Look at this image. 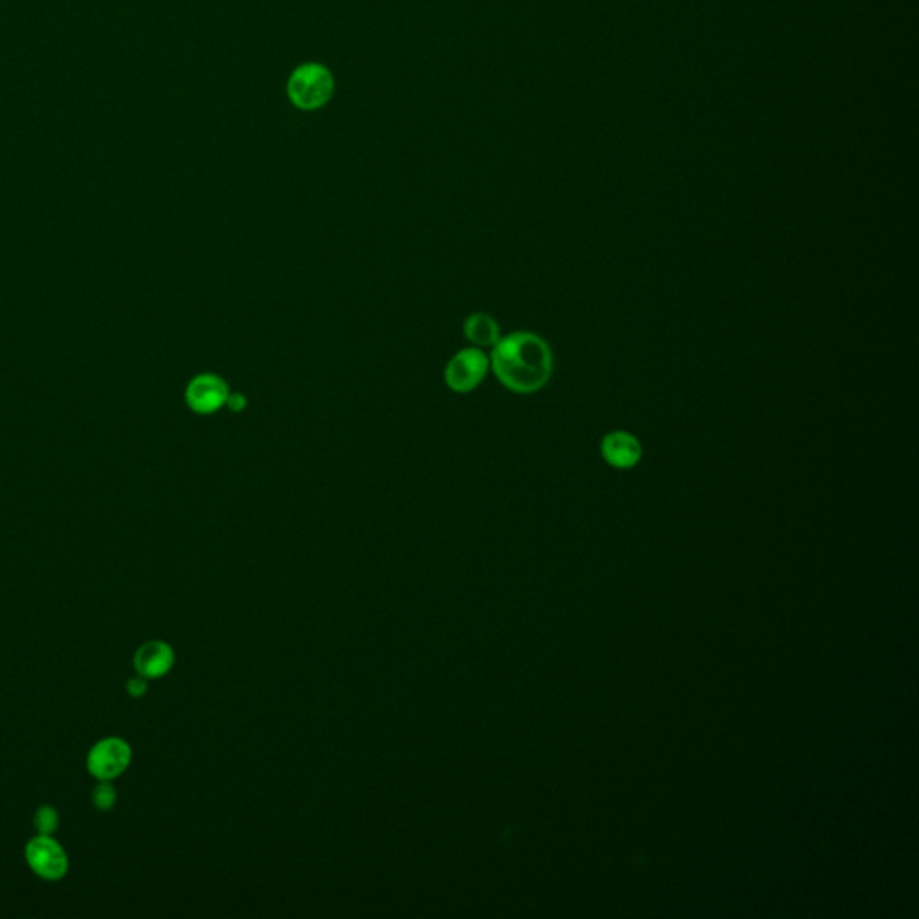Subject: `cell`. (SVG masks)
<instances>
[{
  "label": "cell",
  "mask_w": 919,
  "mask_h": 919,
  "mask_svg": "<svg viewBox=\"0 0 919 919\" xmlns=\"http://www.w3.org/2000/svg\"><path fill=\"white\" fill-rule=\"evenodd\" d=\"M132 756V747L126 740L119 736H108L90 749L87 769L97 781H114L130 767Z\"/></svg>",
  "instance_id": "obj_3"
},
{
  "label": "cell",
  "mask_w": 919,
  "mask_h": 919,
  "mask_svg": "<svg viewBox=\"0 0 919 919\" xmlns=\"http://www.w3.org/2000/svg\"><path fill=\"white\" fill-rule=\"evenodd\" d=\"M60 826V814L51 805H42L35 814V828L40 835H53Z\"/></svg>",
  "instance_id": "obj_10"
},
{
  "label": "cell",
  "mask_w": 919,
  "mask_h": 919,
  "mask_svg": "<svg viewBox=\"0 0 919 919\" xmlns=\"http://www.w3.org/2000/svg\"><path fill=\"white\" fill-rule=\"evenodd\" d=\"M27 866L47 882H58L69 871V857L62 844L51 835H36L26 844Z\"/></svg>",
  "instance_id": "obj_4"
},
{
  "label": "cell",
  "mask_w": 919,
  "mask_h": 919,
  "mask_svg": "<svg viewBox=\"0 0 919 919\" xmlns=\"http://www.w3.org/2000/svg\"><path fill=\"white\" fill-rule=\"evenodd\" d=\"M334 92V78L320 63L300 65L288 81V96L302 110L324 106Z\"/></svg>",
  "instance_id": "obj_2"
},
{
  "label": "cell",
  "mask_w": 919,
  "mask_h": 919,
  "mask_svg": "<svg viewBox=\"0 0 919 919\" xmlns=\"http://www.w3.org/2000/svg\"><path fill=\"white\" fill-rule=\"evenodd\" d=\"M489 361L499 383L516 394L539 392L552 377V349L534 333L521 331L499 338Z\"/></svg>",
  "instance_id": "obj_1"
},
{
  "label": "cell",
  "mask_w": 919,
  "mask_h": 919,
  "mask_svg": "<svg viewBox=\"0 0 919 919\" xmlns=\"http://www.w3.org/2000/svg\"><path fill=\"white\" fill-rule=\"evenodd\" d=\"M115 801H117V792L110 785V781H99V785L92 792V803H94L97 810L108 812V810L114 808Z\"/></svg>",
  "instance_id": "obj_11"
},
{
  "label": "cell",
  "mask_w": 919,
  "mask_h": 919,
  "mask_svg": "<svg viewBox=\"0 0 919 919\" xmlns=\"http://www.w3.org/2000/svg\"><path fill=\"white\" fill-rule=\"evenodd\" d=\"M175 650L164 641H148L144 643L133 657V665L137 674L146 679H160L171 672L175 666Z\"/></svg>",
  "instance_id": "obj_7"
},
{
  "label": "cell",
  "mask_w": 919,
  "mask_h": 919,
  "mask_svg": "<svg viewBox=\"0 0 919 919\" xmlns=\"http://www.w3.org/2000/svg\"><path fill=\"white\" fill-rule=\"evenodd\" d=\"M246 404H248V401H246L245 395L228 394L227 404H225V406H227L230 412L239 413L245 410Z\"/></svg>",
  "instance_id": "obj_13"
},
{
  "label": "cell",
  "mask_w": 919,
  "mask_h": 919,
  "mask_svg": "<svg viewBox=\"0 0 919 919\" xmlns=\"http://www.w3.org/2000/svg\"><path fill=\"white\" fill-rule=\"evenodd\" d=\"M489 367H491V361L487 358V354L478 347L456 352L455 356L449 359L446 372H444L446 385L456 394L473 392L474 388L480 386L487 376Z\"/></svg>",
  "instance_id": "obj_5"
},
{
  "label": "cell",
  "mask_w": 919,
  "mask_h": 919,
  "mask_svg": "<svg viewBox=\"0 0 919 919\" xmlns=\"http://www.w3.org/2000/svg\"><path fill=\"white\" fill-rule=\"evenodd\" d=\"M465 338L473 343L474 347H494L499 342V327L496 320L487 313H473L465 320Z\"/></svg>",
  "instance_id": "obj_9"
},
{
  "label": "cell",
  "mask_w": 919,
  "mask_h": 919,
  "mask_svg": "<svg viewBox=\"0 0 919 919\" xmlns=\"http://www.w3.org/2000/svg\"><path fill=\"white\" fill-rule=\"evenodd\" d=\"M126 692H128V695H132V697H142V695H146V692H148V681H146V677H142V675H135V677H132V679L126 683Z\"/></svg>",
  "instance_id": "obj_12"
},
{
  "label": "cell",
  "mask_w": 919,
  "mask_h": 919,
  "mask_svg": "<svg viewBox=\"0 0 919 919\" xmlns=\"http://www.w3.org/2000/svg\"><path fill=\"white\" fill-rule=\"evenodd\" d=\"M228 386L216 374L194 377L185 390V401L194 413L211 415L221 410L228 399Z\"/></svg>",
  "instance_id": "obj_6"
},
{
  "label": "cell",
  "mask_w": 919,
  "mask_h": 919,
  "mask_svg": "<svg viewBox=\"0 0 919 919\" xmlns=\"http://www.w3.org/2000/svg\"><path fill=\"white\" fill-rule=\"evenodd\" d=\"M600 449L605 462L614 469H632L643 455L638 438L627 431H613L605 435Z\"/></svg>",
  "instance_id": "obj_8"
}]
</instances>
